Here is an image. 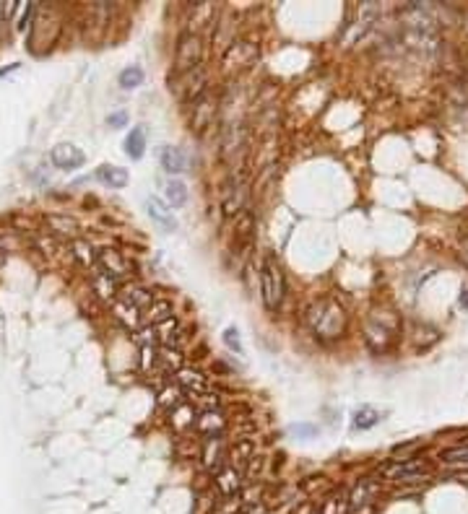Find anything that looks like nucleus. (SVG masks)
I'll return each instance as SVG.
<instances>
[{"label":"nucleus","mask_w":468,"mask_h":514,"mask_svg":"<svg viewBox=\"0 0 468 514\" xmlns=\"http://www.w3.org/2000/svg\"><path fill=\"white\" fill-rule=\"evenodd\" d=\"M346 309H343L341 304L335 302V299H318V302L310 304V309H307V325L310 330L318 338L323 341H335V338H341L346 333Z\"/></svg>","instance_id":"1"},{"label":"nucleus","mask_w":468,"mask_h":514,"mask_svg":"<svg viewBox=\"0 0 468 514\" xmlns=\"http://www.w3.org/2000/svg\"><path fill=\"white\" fill-rule=\"evenodd\" d=\"M380 475L385 481H393V483H421L432 478V465L424 457L388 459L380 467Z\"/></svg>","instance_id":"2"},{"label":"nucleus","mask_w":468,"mask_h":514,"mask_svg":"<svg viewBox=\"0 0 468 514\" xmlns=\"http://www.w3.org/2000/svg\"><path fill=\"white\" fill-rule=\"evenodd\" d=\"M398 333H401V322H398L396 312H374L367 319L364 338L372 350H388L396 343Z\"/></svg>","instance_id":"3"},{"label":"nucleus","mask_w":468,"mask_h":514,"mask_svg":"<svg viewBox=\"0 0 468 514\" xmlns=\"http://www.w3.org/2000/svg\"><path fill=\"white\" fill-rule=\"evenodd\" d=\"M284 294H286V278H284V270L279 268V263L273 257H265L263 265H260V296H263V304L268 312H276L284 302Z\"/></svg>","instance_id":"4"},{"label":"nucleus","mask_w":468,"mask_h":514,"mask_svg":"<svg viewBox=\"0 0 468 514\" xmlns=\"http://www.w3.org/2000/svg\"><path fill=\"white\" fill-rule=\"evenodd\" d=\"M169 88L177 93L179 99L187 104H195L203 93H208V70L198 65V68L187 70V73H177L169 81Z\"/></svg>","instance_id":"5"},{"label":"nucleus","mask_w":468,"mask_h":514,"mask_svg":"<svg viewBox=\"0 0 468 514\" xmlns=\"http://www.w3.org/2000/svg\"><path fill=\"white\" fill-rule=\"evenodd\" d=\"M203 57V42L195 31H185L177 39V52H174V76L177 73H187L201 65Z\"/></svg>","instance_id":"6"},{"label":"nucleus","mask_w":468,"mask_h":514,"mask_svg":"<svg viewBox=\"0 0 468 514\" xmlns=\"http://www.w3.org/2000/svg\"><path fill=\"white\" fill-rule=\"evenodd\" d=\"M130 270H133V263L123 255V252H120V249L107 247L96 255V273L115 278L117 283H120V278L130 275Z\"/></svg>","instance_id":"7"},{"label":"nucleus","mask_w":468,"mask_h":514,"mask_svg":"<svg viewBox=\"0 0 468 514\" xmlns=\"http://www.w3.org/2000/svg\"><path fill=\"white\" fill-rule=\"evenodd\" d=\"M245 198H247V185L240 174H232V177L224 182V190H221V208H224L226 216H237L242 213V205H245Z\"/></svg>","instance_id":"8"},{"label":"nucleus","mask_w":468,"mask_h":514,"mask_svg":"<svg viewBox=\"0 0 468 514\" xmlns=\"http://www.w3.org/2000/svg\"><path fill=\"white\" fill-rule=\"evenodd\" d=\"M218 101L211 96V93H203L201 99L193 104V117H190V127L195 132H203L206 127H211L213 117H216Z\"/></svg>","instance_id":"9"},{"label":"nucleus","mask_w":468,"mask_h":514,"mask_svg":"<svg viewBox=\"0 0 468 514\" xmlns=\"http://www.w3.org/2000/svg\"><path fill=\"white\" fill-rule=\"evenodd\" d=\"M50 159H52V164L57 169H65V171L78 169V166H84V161H86L84 151L76 148L73 143H60V146H55Z\"/></svg>","instance_id":"10"},{"label":"nucleus","mask_w":468,"mask_h":514,"mask_svg":"<svg viewBox=\"0 0 468 514\" xmlns=\"http://www.w3.org/2000/svg\"><path fill=\"white\" fill-rule=\"evenodd\" d=\"M255 55H257V47L255 45H250V42H237V45L229 47V50H226V55H224L226 70L250 68V65H252V60H255Z\"/></svg>","instance_id":"11"},{"label":"nucleus","mask_w":468,"mask_h":514,"mask_svg":"<svg viewBox=\"0 0 468 514\" xmlns=\"http://www.w3.org/2000/svg\"><path fill=\"white\" fill-rule=\"evenodd\" d=\"M146 210L148 216H151V221H154L162 232H177V218L172 216V210L167 202H162L159 198H146Z\"/></svg>","instance_id":"12"},{"label":"nucleus","mask_w":468,"mask_h":514,"mask_svg":"<svg viewBox=\"0 0 468 514\" xmlns=\"http://www.w3.org/2000/svg\"><path fill=\"white\" fill-rule=\"evenodd\" d=\"M120 302L143 314V312L156 302V296L151 294V291H146L143 286H125V288H120Z\"/></svg>","instance_id":"13"},{"label":"nucleus","mask_w":468,"mask_h":514,"mask_svg":"<svg viewBox=\"0 0 468 514\" xmlns=\"http://www.w3.org/2000/svg\"><path fill=\"white\" fill-rule=\"evenodd\" d=\"M177 384L182 387V392H187V397L201 395V392H208V379H206L198 369H179Z\"/></svg>","instance_id":"14"},{"label":"nucleus","mask_w":468,"mask_h":514,"mask_svg":"<svg viewBox=\"0 0 468 514\" xmlns=\"http://www.w3.org/2000/svg\"><path fill=\"white\" fill-rule=\"evenodd\" d=\"M380 491V486L374 481H359V486L354 489V493H351V498H349V506L357 512L359 506H362V512L359 514H367L369 512V506H372V498H374V493Z\"/></svg>","instance_id":"15"},{"label":"nucleus","mask_w":468,"mask_h":514,"mask_svg":"<svg viewBox=\"0 0 468 514\" xmlns=\"http://www.w3.org/2000/svg\"><path fill=\"white\" fill-rule=\"evenodd\" d=\"M224 426L226 423L218 411H206V413H201V418L195 421V428L203 434V439H208V436H221L224 434Z\"/></svg>","instance_id":"16"},{"label":"nucleus","mask_w":468,"mask_h":514,"mask_svg":"<svg viewBox=\"0 0 468 514\" xmlns=\"http://www.w3.org/2000/svg\"><path fill=\"white\" fill-rule=\"evenodd\" d=\"M96 179L104 182L107 187H112V190H123V187L130 182V174H128V169H123V166H109V164H104V166L96 169Z\"/></svg>","instance_id":"17"},{"label":"nucleus","mask_w":468,"mask_h":514,"mask_svg":"<svg viewBox=\"0 0 468 514\" xmlns=\"http://www.w3.org/2000/svg\"><path fill=\"white\" fill-rule=\"evenodd\" d=\"M221 459H224V442H221V436H208V439L203 442V462H206L211 470H218Z\"/></svg>","instance_id":"18"},{"label":"nucleus","mask_w":468,"mask_h":514,"mask_svg":"<svg viewBox=\"0 0 468 514\" xmlns=\"http://www.w3.org/2000/svg\"><path fill=\"white\" fill-rule=\"evenodd\" d=\"M140 317H143V325H151V327L162 325V322H167L172 317V304L164 302V299H156Z\"/></svg>","instance_id":"19"},{"label":"nucleus","mask_w":468,"mask_h":514,"mask_svg":"<svg viewBox=\"0 0 468 514\" xmlns=\"http://www.w3.org/2000/svg\"><path fill=\"white\" fill-rule=\"evenodd\" d=\"M159 161H162V169L169 171V174H179V171H185V154L174 146H164Z\"/></svg>","instance_id":"20"},{"label":"nucleus","mask_w":468,"mask_h":514,"mask_svg":"<svg viewBox=\"0 0 468 514\" xmlns=\"http://www.w3.org/2000/svg\"><path fill=\"white\" fill-rule=\"evenodd\" d=\"M255 457V450H252V442L250 439H234V447L229 452V459H232V467H245L250 465V459Z\"/></svg>","instance_id":"21"},{"label":"nucleus","mask_w":468,"mask_h":514,"mask_svg":"<svg viewBox=\"0 0 468 514\" xmlns=\"http://www.w3.org/2000/svg\"><path fill=\"white\" fill-rule=\"evenodd\" d=\"M143 151H146V130H143V125H138L125 138V154L130 156V159H140Z\"/></svg>","instance_id":"22"},{"label":"nucleus","mask_w":468,"mask_h":514,"mask_svg":"<svg viewBox=\"0 0 468 514\" xmlns=\"http://www.w3.org/2000/svg\"><path fill=\"white\" fill-rule=\"evenodd\" d=\"M442 462L455 467V470H466L468 467V444H458V447L442 450Z\"/></svg>","instance_id":"23"},{"label":"nucleus","mask_w":468,"mask_h":514,"mask_svg":"<svg viewBox=\"0 0 468 514\" xmlns=\"http://www.w3.org/2000/svg\"><path fill=\"white\" fill-rule=\"evenodd\" d=\"M94 291L101 296V299H115L120 296V283L109 275H101V273H94Z\"/></svg>","instance_id":"24"},{"label":"nucleus","mask_w":468,"mask_h":514,"mask_svg":"<svg viewBox=\"0 0 468 514\" xmlns=\"http://www.w3.org/2000/svg\"><path fill=\"white\" fill-rule=\"evenodd\" d=\"M47 224H50V229H52V232L62 234V236H76V234H78L76 221H73V218H68V216H60V213L47 216Z\"/></svg>","instance_id":"25"},{"label":"nucleus","mask_w":468,"mask_h":514,"mask_svg":"<svg viewBox=\"0 0 468 514\" xmlns=\"http://www.w3.org/2000/svg\"><path fill=\"white\" fill-rule=\"evenodd\" d=\"M187 202V187L179 182V179H169L167 182V205L172 208H179Z\"/></svg>","instance_id":"26"},{"label":"nucleus","mask_w":468,"mask_h":514,"mask_svg":"<svg viewBox=\"0 0 468 514\" xmlns=\"http://www.w3.org/2000/svg\"><path fill=\"white\" fill-rule=\"evenodd\" d=\"M374 423H380V411H374L369 405H362V408L354 413V426L357 428H372Z\"/></svg>","instance_id":"27"},{"label":"nucleus","mask_w":468,"mask_h":514,"mask_svg":"<svg viewBox=\"0 0 468 514\" xmlns=\"http://www.w3.org/2000/svg\"><path fill=\"white\" fill-rule=\"evenodd\" d=\"M120 86H123L125 91H130V88H138L140 84H143V70L138 68V65H130V68H125L123 73H120Z\"/></svg>","instance_id":"28"},{"label":"nucleus","mask_w":468,"mask_h":514,"mask_svg":"<svg viewBox=\"0 0 468 514\" xmlns=\"http://www.w3.org/2000/svg\"><path fill=\"white\" fill-rule=\"evenodd\" d=\"M218 489L224 491L226 496H232L234 491L240 489V475H237V470L234 467H229V470H224V473L218 475V483H216Z\"/></svg>","instance_id":"29"},{"label":"nucleus","mask_w":468,"mask_h":514,"mask_svg":"<svg viewBox=\"0 0 468 514\" xmlns=\"http://www.w3.org/2000/svg\"><path fill=\"white\" fill-rule=\"evenodd\" d=\"M73 252H76V257L84 265H94V268H96V255H94V249H91V244H89V241L76 239V241H73Z\"/></svg>","instance_id":"30"},{"label":"nucleus","mask_w":468,"mask_h":514,"mask_svg":"<svg viewBox=\"0 0 468 514\" xmlns=\"http://www.w3.org/2000/svg\"><path fill=\"white\" fill-rule=\"evenodd\" d=\"M159 403L164 405V408H172V411H174V408H179V405L185 403V400H182V387H167L162 392V400H159Z\"/></svg>","instance_id":"31"},{"label":"nucleus","mask_w":468,"mask_h":514,"mask_svg":"<svg viewBox=\"0 0 468 514\" xmlns=\"http://www.w3.org/2000/svg\"><path fill=\"white\" fill-rule=\"evenodd\" d=\"M224 343L229 345L232 350H237V353H242V343H240V333L234 330V327H229L224 333Z\"/></svg>","instance_id":"32"},{"label":"nucleus","mask_w":468,"mask_h":514,"mask_svg":"<svg viewBox=\"0 0 468 514\" xmlns=\"http://www.w3.org/2000/svg\"><path fill=\"white\" fill-rule=\"evenodd\" d=\"M125 120H128V117H125V112H115V115H109V117H107L109 127H123Z\"/></svg>","instance_id":"33"},{"label":"nucleus","mask_w":468,"mask_h":514,"mask_svg":"<svg viewBox=\"0 0 468 514\" xmlns=\"http://www.w3.org/2000/svg\"><path fill=\"white\" fill-rule=\"evenodd\" d=\"M460 260L468 265V236H463V241H460Z\"/></svg>","instance_id":"34"},{"label":"nucleus","mask_w":468,"mask_h":514,"mask_svg":"<svg viewBox=\"0 0 468 514\" xmlns=\"http://www.w3.org/2000/svg\"><path fill=\"white\" fill-rule=\"evenodd\" d=\"M294 431H299V434H315V426H296Z\"/></svg>","instance_id":"35"},{"label":"nucleus","mask_w":468,"mask_h":514,"mask_svg":"<svg viewBox=\"0 0 468 514\" xmlns=\"http://www.w3.org/2000/svg\"><path fill=\"white\" fill-rule=\"evenodd\" d=\"M460 307H466L468 309V291H463V296H460Z\"/></svg>","instance_id":"36"},{"label":"nucleus","mask_w":468,"mask_h":514,"mask_svg":"<svg viewBox=\"0 0 468 514\" xmlns=\"http://www.w3.org/2000/svg\"><path fill=\"white\" fill-rule=\"evenodd\" d=\"M3 263H6V252L0 249V268H3Z\"/></svg>","instance_id":"37"}]
</instances>
